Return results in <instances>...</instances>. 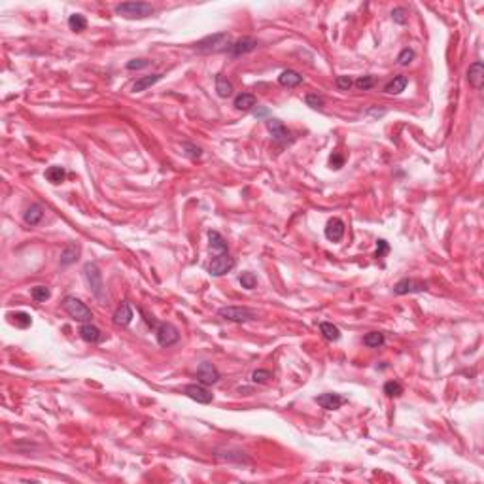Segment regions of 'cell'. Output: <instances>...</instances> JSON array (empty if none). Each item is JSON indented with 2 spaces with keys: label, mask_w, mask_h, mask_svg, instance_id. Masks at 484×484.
<instances>
[{
  "label": "cell",
  "mask_w": 484,
  "mask_h": 484,
  "mask_svg": "<svg viewBox=\"0 0 484 484\" xmlns=\"http://www.w3.org/2000/svg\"><path fill=\"white\" fill-rule=\"evenodd\" d=\"M78 255H79L78 246H76V244H68L67 248L63 250V254H60V265H63V267L72 265V263H76Z\"/></svg>",
  "instance_id": "cell-23"
},
{
  "label": "cell",
  "mask_w": 484,
  "mask_h": 484,
  "mask_svg": "<svg viewBox=\"0 0 484 484\" xmlns=\"http://www.w3.org/2000/svg\"><path fill=\"white\" fill-rule=\"evenodd\" d=\"M255 104H257V98H255V95H252V93H238L235 97V100H233V106H235L236 110H242V112L252 110Z\"/></svg>",
  "instance_id": "cell-18"
},
{
  "label": "cell",
  "mask_w": 484,
  "mask_h": 484,
  "mask_svg": "<svg viewBox=\"0 0 484 484\" xmlns=\"http://www.w3.org/2000/svg\"><path fill=\"white\" fill-rule=\"evenodd\" d=\"M235 267V259L229 255V252H224V254H218L216 257H212L210 265H208V272L212 276H224Z\"/></svg>",
  "instance_id": "cell-7"
},
{
  "label": "cell",
  "mask_w": 484,
  "mask_h": 484,
  "mask_svg": "<svg viewBox=\"0 0 484 484\" xmlns=\"http://www.w3.org/2000/svg\"><path fill=\"white\" fill-rule=\"evenodd\" d=\"M278 84L282 87H297V85L302 84V76L295 70H284L278 76Z\"/></svg>",
  "instance_id": "cell-21"
},
{
  "label": "cell",
  "mask_w": 484,
  "mask_h": 484,
  "mask_svg": "<svg viewBox=\"0 0 484 484\" xmlns=\"http://www.w3.org/2000/svg\"><path fill=\"white\" fill-rule=\"evenodd\" d=\"M271 378V371H265V369H257L252 373V380L257 382V384H263V382H267Z\"/></svg>",
  "instance_id": "cell-38"
},
{
  "label": "cell",
  "mask_w": 484,
  "mask_h": 484,
  "mask_svg": "<svg viewBox=\"0 0 484 484\" xmlns=\"http://www.w3.org/2000/svg\"><path fill=\"white\" fill-rule=\"evenodd\" d=\"M320 333L324 335V339H327V340H339L340 339V329L337 326H333L331 321H321Z\"/></svg>",
  "instance_id": "cell-26"
},
{
  "label": "cell",
  "mask_w": 484,
  "mask_h": 484,
  "mask_svg": "<svg viewBox=\"0 0 484 484\" xmlns=\"http://www.w3.org/2000/svg\"><path fill=\"white\" fill-rule=\"evenodd\" d=\"M407 84H409V78L407 76H395V78L392 79V82H388L386 85H384V93L386 95H399V93H403L407 87Z\"/></svg>",
  "instance_id": "cell-19"
},
{
  "label": "cell",
  "mask_w": 484,
  "mask_h": 484,
  "mask_svg": "<svg viewBox=\"0 0 484 484\" xmlns=\"http://www.w3.org/2000/svg\"><path fill=\"white\" fill-rule=\"evenodd\" d=\"M414 57H416L414 49H412V48H405V49H401L399 57H397V63H399L401 67H409L412 60H414Z\"/></svg>",
  "instance_id": "cell-34"
},
{
  "label": "cell",
  "mask_w": 484,
  "mask_h": 484,
  "mask_svg": "<svg viewBox=\"0 0 484 484\" xmlns=\"http://www.w3.org/2000/svg\"><path fill=\"white\" fill-rule=\"evenodd\" d=\"M255 48H257V40L252 36H244L240 38V40H236L235 44H231L229 53L233 55V57H240V55L252 53Z\"/></svg>",
  "instance_id": "cell-11"
},
{
  "label": "cell",
  "mask_w": 484,
  "mask_h": 484,
  "mask_svg": "<svg viewBox=\"0 0 484 484\" xmlns=\"http://www.w3.org/2000/svg\"><path fill=\"white\" fill-rule=\"evenodd\" d=\"M84 274L87 284L91 286V291L93 295L97 297L98 301H106V290H104V282H103V272L95 263H85L84 267Z\"/></svg>",
  "instance_id": "cell-2"
},
{
  "label": "cell",
  "mask_w": 484,
  "mask_h": 484,
  "mask_svg": "<svg viewBox=\"0 0 484 484\" xmlns=\"http://www.w3.org/2000/svg\"><path fill=\"white\" fill-rule=\"evenodd\" d=\"M231 46V38L227 32H218V34H212V36L203 38L200 42H197V49L199 51H205V53H210V51H225L229 49Z\"/></svg>",
  "instance_id": "cell-4"
},
{
  "label": "cell",
  "mask_w": 484,
  "mask_h": 484,
  "mask_svg": "<svg viewBox=\"0 0 484 484\" xmlns=\"http://www.w3.org/2000/svg\"><path fill=\"white\" fill-rule=\"evenodd\" d=\"M208 240H210V248L216 250L218 254L227 252V242H225V238L219 235L218 231H208Z\"/></svg>",
  "instance_id": "cell-25"
},
{
  "label": "cell",
  "mask_w": 484,
  "mask_h": 484,
  "mask_svg": "<svg viewBox=\"0 0 484 484\" xmlns=\"http://www.w3.org/2000/svg\"><path fill=\"white\" fill-rule=\"evenodd\" d=\"M238 280H240V286L244 290H254L255 286H257V276H255L254 272H242Z\"/></svg>",
  "instance_id": "cell-33"
},
{
  "label": "cell",
  "mask_w": 484,
  "mask_h": 484,
  "mask_svg": "<svg viewBox=\"0 0 484 484\" xmlns=\"http://www.w3.org/2000/svg\"><path fill=\"white\" fill-rule=\"evenodd\" d=\"M155 339H157L159 346L163 348H169V346L176 345L180 340V333L172 324L169 321H163V324H157L155 326Z\"/></svg>",
  "instance_id": "cell-6"
},
{
  "label": "cell",
  "mask_w": 484,
  "mask_h": 484,
  "mask_svg": "<svg viewBox=\"0 0 484 484\" xmlns=\"http://www.w3.org/2000/svg\"><path fill=\"white\" fill-rule=\"evenodd\" d=\"M305 103H307V106H310V108L320 110V108H324V106H326V98L321 97V95H314V93H310V95H307Z\"/></svg>",
  "instance_id": "cell-35"
},
{
  "label": "cell",
  "mask_w": 484,
  "mask_h": 484,
  "mask_svg": "<svg viewBox=\"0 0 484 484\" xmlns=\"http://www.w3.org/2000/svg\"><path fill=\"white\" fill-rule=\"evenodd\" d=\"M216 91H218V95L221 98H227L233 95V84H231L229 79L225 78V76H221V74H218L216 76Z\"/></svg>",
  "instance_id": "cell-24"
},
{
  "label": "cell",
  "mask_w": 484,
  "mask_h": 484,
  "mask_svg": "<svg viewBox=\"0 0 484 484\" xmlns=\"http://www.w3.org/2000/svg\"><path fill=\"white\" fill-rule=\"evenodd\" d=\"M65 176H67V170L63 169V167H49L48 170H46V180L51 182V184H60V182H65Z\"/></svg>",
  "instance_id": "cell-27"
},
{
  "label": "cell",
  "mask_w": 484,
  "mask_h": 484,
  "mask_svg": "<svg viewBox=\"0 0 484 484\" xmlns=\"http://www.w3.org/2000/svg\"><path fill=\"white\" fill-rule=\"evenodd\" d=\"M373 85H375V78L373 76H361V78L356 79V87L361 91H369Z\"/></svg>",
  "instance_id": "cell-37"
},
{
  "label": "cell",
  "mask_w": 484,
  "mask_h": 484,
  "mask_svg": "<svg viewBox=\"0 0 484 484\" xmlns=\"http://www.w3.org/2000/svg\"><path fill=\"white\" fill-rule=\"evenodd\" d=\"M392 19L395 21V23L405 25L407 23V10L405 8H395V10L392 12Z\"/></svg>",
  "instance_id": "cell-40"
},
{
  "label": "cell",
  "mask_w": 484,
  "mask_h": 484,
  "mask_svg": "<svg viewBox=\"0 0 484 484\" xmlns=\"http://www.w3.org/2000/svg\"><path fill=\"white\" fill-rule=\"evenodd\" d=\"M422 291H428V282H422V280H414V278H403V280H399L397 284L393 286V293H395V295H407V293H422Z\"/></svg>",
  "instance_id": "cell-8"
},
{
  "label": "cell",
  "mask_w": 484,
  "mask_h": 484,
  "mask_svg": "<svg viewBox=\"0 0 484 484\" xmlns=\"http://www.w3.org/2000/svg\"><path fill=\"white\" fill-rule=\"evenodd\" d=\"M467 82H469V85H471V87H475V89H480V87H482L484 65L480 63V60L473 63L471 67H469V70H467Z\"/></svg>",
  "instance_id": "cell-15"
},
{
  "label": "cell",
  "mask_w": 484,
  "mask_h": 484,
  "mask_svg": "<svg viewBox=\"0 0 484 484\" xmlns=\"http://www.w3.org/2000/svg\"><path fill=\"white\" fill-rule=\"evenodd\" d=\"M10 318H13V324L17 327H23V329L32 324V320H30V316L27 312H15V314H10Z\"/></svg>",
  "instance_id": "cell-36"
},
{
  "label": "cell",
  "mask_w": 484,
  "mask_h": 484,
  "mask_svg": "<svg viewBox=\"0 0 484 484\" xmlns=\"http://www.w3.org/2000/svg\"><path fill=\"white\" fill-rule=\"evenodd\" d=\"M68 27H70V30H74V32H82V30L87 29V19H85L82 13H72V15L68 17Z\"/></svg>",
  "instance_id": "cell-29"
},
{
  "label": "cell",
  "mask_w": 484,
  "mask_h": 484,
  "mask_svg": "<svg viewBox=\"0 0 484 484\" xmlns=\"http://www.w3.org/2000/svg\"><path fill=\"white\" fill-rule=\"evenodd\" d=\"M30 295H32V299L36 302H44L51 297V291H49V288H46V286H36V288L30 290Z\"/></svg>",
  "instance_id": "cell-30"
},
{
  "label": "cell",
  "mask_w": 484,
  "mask_h": 484,
  "mask_svg": "<svg viewBox=\"0 0 484 484\" xmlns=\"http://www.w3.org/2000/svg\"><path fill=\"white\" fill-rule=\"evenodd\" d=\"M265 125H267V129L271 131L272 138L276 140L278 144H288V142L291 140V133L284 127V123H282V121H278V119H267V121H265Z\"/></svg>",
  "instance_id": "cell-10"
},
{
  "label": "cell",
  "mask_w": 484,
  "mask_h": 484,
  "mask_svg": "<svg viewBox=\"0 0 484 484\" xmlns=\"http://www.w3.org/2000/svg\"><path fill=\"white\" fill-rule=\"evenodd\" d=\"M114 12L127 19H142L153 13V6L148 2H123L114 8Z\"/></svg>",
  "instance_id": "cell-3"
},
{
  "label": "cell",
  "mask_w": 484,
  "mask_h": 484,
  "mask_svg": "<svg viewBox=\"0 0 484 484\" xmlns=\"http://www.w3.org/2000/svg\"><path fill=\"white\" fill-rule=\"evenodd\" d=\"M316 403L321 409H326V411H337V409L345 405L346 399L342 395H339V393H321V395L316 397Z\"/></svg>",
  "instance_id": "cell-13"
},
{
  "label": "cell",
  "mask_w": 484,
  "mask_h": 484,
  "mask_svg": "<svg viewBox=\"0 0 484 484\" xmlns=\"http://www.w3.org/2000/svg\"><path fill=\"white\" fill-rule=\"evenodd\" d=\"M182 150H184V153H186L189 159H193V161H197V159L203 157V150H200L199 146H195V144L184 142V144H182Z\"/></svg>",
  "instance_id": "cell-32"
},
{
  "label": "cell",
  "mask_w": 484,
  "mask_h": 484,
  "mask_svg": "<svg viewBox=\"0 0 484 484\" xmlns=\"http://www.w3.org/2000/svg\"><path fill=\"white\" fill-rule=\"evenodd\" d=\"M352 84H354V82H352L350 76H337V79H335V85H337L340 91H348L352 87Z\"/></svg>",
  "instance_id": "cell-39"
},
{
  "label": "cell",
  "mask_w": 484,
  "mask_h": 484,
  "mask_svg": "<svg viewBox=\"0 0 484 484\" xmlns=\"http://www.w3.org/2000/svg\"><path fill=\"white\" fill-rule=\"evenodd\" d=\"M79 337H82L85 342H89V345H98V342H103L104 339L103 331H100L97 326H93L91 321L79 327Z\"/></svg>",
  "instance_id": "cell-14"
},
{
  "label": "cell",
  "mask_w": 484,
  "mask_h": 484,
  "mask_svg": "<svg viewBox=\"0 0 484 484\" xmlns=\"http://www.w3.org/2000/svg\"><path fill=\"white\" fill-rule=\"evenodd\" d=\"M161 78H163V74H150V76H142V78H138L136 82H134L133 91H134V93H142V91H146L148 87H151V85H155L157 82H161Z\"/></svg>",
  "instance_id": "cell-22"
},
{
  "label": "cell",
  "mask_w": 484,
  "mask_h": 484,
  "mask_svg": "<svg viewBox=\"0 0 484 484\" xmlns=\"http://www.w3.org/2000/svg\"><path fill=\"white\" fill-rule=\"evenodd\" d=\"M267 114H269V110H267V108H257V110H254V115H255V117H265Z\"/></svg>",
  "instance_id": "cell-44"
},
{
  "label": "cell",
  "mask_w": 484,
  "mask_h": 484,
  "mask_svg": "<svg viewBox=\"0 0 484 484\" xmlns=\"http://www.w3.org/2000/svg\"><path fill=\"white\" fill-rule=\"evenodd\" d=\"M326 236L331 242H339L345 236V224H342V219L339 218L329 219L326 225Z\"/></svg>",
  "instance_id": "cell-16"
},
{
  "label": "cell",
  "mask_w": 484,
  "mask_h": 484,
  "mask_svg": "<svg viewBox=\"0 0 484 484\" xmlns=\"http://www.w3.org/2000/svg\"><path fill=\"white\" fill-rule=\"evenodd\" d=\"M63 309H65V312L76 321L89 324V321L93 320V312H91L89 307L74 295H67L65 299H63Z\"/></svg>",
  "instance_id": "cell-1"
},
{
  "label": "cell",
  "mask_w": 484,
  "mask_h": 484,
  "mask_svg": "<svg viewBox=\"0 0 484 484\" xmlns=\"http://www.w3.org/2000/svg\"><path fill=\"white\" fill-rule=\"evenodd\" d=\"M384 393H386L388 397H399L401 393H403V386L397 380H388L384 384Z\"/></svg>",
  "instance_id": "cell-31"
},
{
  "label": "cell",
  "mask_w": 484,
  "mask_h": 484,
  "mask_svg": "<svg viewBox=\"0 0 484 484\" xmlns=\"http://www.w3.org/2000/svg\"><path fill=\"white\" fill-rule=\"evenodd\" d=\"M42 218H44L42 205H30L29 208H27V212H25V224L30 225V227H34V225L40 224Z\"/></svg>",
  "instance_id": "cell-20"
},
{
  "label": "cell",
  "mask_w": 484,
  "mask_h": 484,
  "mask_svg": "<svg viewBox=\"0 0 484 484\" xmlns=\"http://www.w3.org/2000/svg\"><path fill=\"white\" fill-rule=\"evenodd\" d=\"M146 67H150V60L134 59V60H129L127 63V70H140V68H146Z\"/></svg>",
  "instance_id": "cell-42"
},
{
  "label": "cell",
  "mask_w": 484,
  "mask_h": 484,
  "mask_svg": "<svg viewBox=\"0 0 484 484\" xmlns=\"http://www.w3.org/2000/svg\"><path fill=\"white\" fill-rule=\"evenodd\" d=\"M184 393L188 397H191L193 401H197V403H203V405H208L212 401V393L205 386H200V384H188V386L184 388Z\"/></svg>",
  "instance_id": "cell-12"
},
{
  "label": "cell",
  "mask_w": 484,
  "mask_h": 484,
  "mask_svg": "<svg viewBox=\"0 0 484 484\" xmlns=\"http://www.w3.org/2000/svg\"><path fill=\"white\" fill-rule=\"evenodd\" d=\"M131 321H133V309H131V305H129V302H121L114 312V324L115 326L125 327L129 326Z\"/></svg>",
  "instance_id": "cell-17"
},
{
  "label": "cell",
  "mask_w": 484,
  "mask_h": 484,
  "mask_svg": "<svg viewBox=\"0 0 484 484\" xmlns=\"http://www.w3.org/2000/svg\"><path fill=\"white\" fill-rule=\"evenodd\" d=\"M390 252V246H388L386 240H378V246H376V252H375V257H384V255Z\"/></svg>",
  "instance_id": "cell-43"
},
{
  "label": "cell",
  "mask_w": 484,
  "mask_h": 484,
  "mask_svg": "<svg viewBox=\"0 0 484 484\" xmlns=\"http://www.w3.org/2000/svg\"><path fill=\"white\" fill-rule=\"evenodd\" d=\"M197 378H199L205 386H212V384H216V382L219 380V371L218 367L214 365V363L210 361H203L197 367Z\"/></svg>",
  "instance_id": "cell-9"
},
{
  "label": "cell",
  "mask_w": 484,
  "mask_h": 484,
  "mask_svg": "<svg viewBox=\"0 0 484 484\" xmlns=\"http://www.w3.org/2000/svg\"><path fill=\"white\" fill-rule=\"evenodd\" d=\"M329 165H331V169H335V170H339V169H342V165H345V157L340 155V153H333L331 157H329Z\"/></svg>",
  "instance_id": "cell-41"
},
{
  "label": "cell",
  "mask_w": 484,
  "mask_h": 484,
  "mask_svg": "<svg viewBox=\"0 0 484 484\" xmlns=\"http://www.w3.org/2000/svg\"><path fill=\"white\" fill-rule=\"evenodd\" d=\"M384 335L382 333H378V331H371V333H367L365 337H363V345L367 346V348H378V346H382L384 345Z\"/></svg>",
  "instance_id": "cell-28"
},
{
  "label": "cell",
  "mask_w": 484,
  "mask_h": 484,
  "mask_svg": "<svg viewBox=\"0 0 484 484\" xmlns=\"http://www.w3.org/2000/svg\"><path fill=\"white\" fill-rule=\"evenodd\" d=\"M218 316L227 321H235V324H244V321L255 320V312L246 307H224L218 310Z\"/></svg>",
  "instance_id": "cell-5"
}]
</instances>
